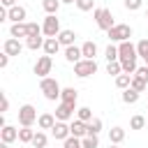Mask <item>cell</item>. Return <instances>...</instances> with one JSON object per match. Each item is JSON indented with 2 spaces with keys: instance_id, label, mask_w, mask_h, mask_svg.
I'll list each match as a JSON object with an SVG mask.
<instances>
[{
  "instance_id": "obj_1",
  "label": "cell",
  "mask_w": 148,
  "mask_h": 148,
  "mask_svg": "<svg viewBox=\"0 0 148 148\" xmlns=\"http://www.w3.org/2000/svg\"><path fill=\"white\" fill-rule=\"evenodd\" d=\"M39 90H42V95H44L49 102H56V99H60V92H62L60 83H58L56 79H51V76H44V79H39Z\"/></svg>"
},
{
  "instance_id": "obj_2",
  "label": "cell",
  "mask_w": 148,
  "mask_h": 148,
  "mask_svg": "<svg viewBox=\"0 0 148 148\" xmlns=\"http://www.w3.org/2000/svg\"><path fill=\"white\" fill-rule=\"evenodd\" d=\"M92 18H95L97 28H99V30H106V32H109V30L116 25L113 14H111V9H109V7H97V9L92 12Z\"/></svg>"
},
{
  "instance_id": "obj_3",
  "label": "cell",
  "mask_w": 148,
  "mask_h": 148,
  "mask_svg": "<svg viewBox=\"0 0 148 148\" xmlns=\"http://www.w3.org/2000/svg\"><path fill=\"white\" fill-rule=\"evenodd\" d=\"M106 35H109L111 42H118V44H120V42H127V39L132 37V28H130L127 23H116Z\"/></svg>"
},
{
  "instance_id": "obj_4",
  "label": "cell",
  "mask_w": 148,
  "mask_h": 148,
  "mask_svg": "<svg viewBox=\"0 0 148 148\" xmlns=\"http://www.w3.org/2000/svg\"><path fill=\"white\" fill-rule=\"evenodd\" d=\"M95 72H97V62L90 60V58H83V60H79V62L74 65V74H76L79 79H88V76H92Z\"/></svg>"
},
{
  "instance_id": "obj_5",
  "label": "cell",
  "mask_w": 148,
  "mask_h": 148,
  "mask_svg": "<svg viewBox=\"0 0 148 148\" xmlns=\"http://www.w3.org/2000/svg\"><path fill=\"white\" fill-rule=\"evenodd\" d=\"M37 118L39 116H37V109L32 104H23L18 109V123H21V127H32Z\"/></svg>"
},
{
  "instance_id": "obj_6",
  "label": "cell",
  "mask_w": 148,
  "mask_h": 148,
  "mask_svg": "<svg viewBox=\"0 0 148 148\" xmlns=\"http://www.w3.org/2000/svg\"><path fill=\"white\" fill-rule=\"evenodd\" d=\"M136 58H139V51H136V46H134L130 39L118 44V60H120V62H127V60H136Z\"/></svg>"
},
{
  "instance_id": "obj_7",
  "label": "cell",
  "mask_w": 148,
  "mask_h": 148,
  "mask_svg": "<svg viewBox=\"0 0 148 148\" xmlns=\"http://www.w3.org/2000/svg\"><path fill=\"white\" fill-rule=\"evenodd\" d=\"M42 32L46 37H58L60 35V21L56 18V14H46V18L42 23Z\"/></svg>"
},
{
  "instance_id": "obj_8",
  "label": "cell",
  "mask_w": 148,
  "mask_h": 148,
  "mask_svg": "<svg viewBox=\"0 0 148 148\" xmlns=\"http://www.w3.org/2000/svg\"><path fill=\"white\" fill-rule=\"evenodd\" d=\"M51 67H53V58H51V56H42V58L35 62V74H37L39 79H44V76L51 74Z\"/></svg>"
},
{
  "instance_id": "obj_9",
  "label": "cell",
  "mask_w": 148,
  "mask_h": 148,
  "mask_svg": "<svg viewBox=\"0 0 148 148\" xmlns=\"http://www.w3.org/2000/svg\"><path fill=\"white\" fill-rule=\"evenodd\" d=\"M74 111H76V104H67V102H60L58 106H56V118L58 120H72L74 118Z\"/></svg>"
},
{
  "instance_id": "obj_10",
  "label": "cell",
  "mask_w": 148,
  "mask_h": 148,
  "mask_svg": "<svg viewBox=\"0 0 148 148\" xmlns=\"http://www.w3.org/2000/svg\"><path fill=\"white\" fill-rule=\"evenodd\" d=\"M2 51H5V53H9V56H21V53H23V44H21V39L9 37V39H5Z\"/></svg>"
},
{
  "instance_id": "obj_11",
  "label": "cell",
  "mask_w": 148,
  "mask_h": 148,
  "mask_svg": "<svg viewBox=\"0 0 148 148\" xmlns=\"http://www.w3.org/2000/svg\"><path fill=\"white\" fill-rule=\"evenodd\" d=\"M51 134H53V139H58V141H65V139H67L72 132H69V125H67L65 120H58V123L53 125Z\"/></svg>"
},
{
  "instance_id": "obj_12",
  "label": "cell",
  "mask_w": 148,
  "mask_h": 148,
  "mask_svg": "<svg viewBox=\"0 0 148 148\" xmlns=\"http://www.w3.org/2000/svg\"><path fill=\"white\" fill-rule=\"evenodd\" d=\"M25 16H28L25 7H21V5L9 7V21H12V23H25Z\"/></svg>"
},
{
  "instance_id": "obj_13",
  "label": "cell",
  "mask_w": 148,
  "mask_h": 148,
  "mask_svg": "<svg viewBox=\"0 0 148 148\" xmlns=\"http://www.w3.org/2000/svg\"><path fill=\"white\" fill-rule=\"evenodd\" d=\"M65 60L67 62H72V65H76L79 60H83V51L79 49V46H65Z\"/></svg>"
},
{
  "instance_id": "obj_14",
  "label": "cell",
  "mask_w": 148,
  "mask_h": 148,
  "mask_svg": "<svg viewBox=\"0 0 148 148\" xmlns=\"http://www.w3.org/2000/svg\"><path fill=\"white\" fill-rule=\"evenodd\" d=\"M69 132L74 134V136H79V139H83L86 134H88V123H83V120H72L69 123Z\"/></svg>"
},
{
  "instance_id": "obj_15",
  "label": "cell",
  "mask_w": 148,
  "mask_h": 148,
  "mask_svg": "<svg viewBox=\"0 0 148 148\" xmlns=\"http://www.w3.org/2000/svg\"><path fill=\"white\" fill-rule=\"evenodd\" d=\"M0 139H2V143H12V141H16L18 139V130L16 127H12V125H5L2 130H0Z\"/></svg>"
},
{
  "instance_id": "obj_16",
  "label": "cell",
  "mask_w": 148,
  "mask_h": 148,
  "mask_svg": "<svg viewBox=\"0 0 148 148\" xmlns=\"http://www.w3.org/2000/svg\"><path fill=\"white\" fill-rule=\"evenodd\" d=\"M60 46H62V44L58 42V37H46V39H44V53H46V56H56V53L60 51Z\"/></svg>"
},
{
  "instance_id": "obj_17",
  "label": "cell",
  "mask_w": 148,
  "mask_h": 148,
  "mask_svg": "<svg viewBox=\"0 0 148 148\" xmlns=\"http://www.w3.org/2000/svg\"><path fill=\"white\" fill-rule=\"evenodd\" d=\"M58 123V118L53 116V113H42L39 118H37V125H39V130H53V125Z\"/></svg>"
},
{
  "instance_id": "obj_18",
  "label": "cell",
  "mask_w": 148,
  "mask_h": 148,
  "mask_svg": "<svg viewBox=\"0 0 148 148\" xmlns=\"http://www.w3.org/2000/svg\"><path fill=\"white\" fill-rule=\"evenodd\" d=\"M76 99H79V90H76V88H62V92H60V102L76 104Z\"/></svg>"
},
{
  "instance_id": "obj_19",
  "label": "cell",
  "mask_w": 148,
  "mask_h": 148,
  "mask_svg": "<svg viewBox=\"0 0 148 148\" xmlns=\"http://www.w3.org/2000/svg\"><path fill=\"white\" fill-rule=\"evenodd\" d=\"M9 35H12V37H16V39H21V37H28V23H12V28H9Z\"/></svg>"
},
{
  "instance_id": "obj_20",
  "label": "cell",
  "mask_w": 148,
  "mask_h": 148,
  "mask_svg": "<svg viewBox=\"0 0 148 148\" xmlns=\"http://www.w3.org/2000/svg\"><path fill=\"white\" fill-rule=\"evenodd\" d=\"M58 42H60L62 46H72V44L76 42V32H74V30H60Z\"/></svg>"
},
{
  "instance_id": "obj_21",
  "label": "cell",
  "mask_w": 148,
  "mask_h": 148,
  "mask_svg": "<svg viewBox=\"0 0 148 148\" xmlns=\"http://www.w3.org/2000/svg\"><path fill=\"white\" fill-rule=\"evenodd\" d=\"M139 97H141V92H136L134 88H125V90H123V95H120V99H123L125 104H136V102H139Z\"/></svg>"
},
{
  "instance_id": "obj_22",
  "label": "cell",
  "mask_w": 148,
  "mask_h": 148,
  "mask_svg": "<svg viewBox=\"0 0 148 148\" xmlns=\"http://www.w3.org/2000/svg\"><path fill=\"white\" fill-rule=\"evenodd\" d=\"M44 39H46V37H42V35H35V37H25V46H28L30 51L44 49Z\"/></svg>"
},
{
  "instance_id": "obj_23",
  "label": "cell",
  "mask_w": 148,
  "mask_h": 148,
  "mask_svg": "<svg viewBox=\"0 0 148 148\" xmlns=\"http://www.w3.org/2000/svg\"><path fill=\"white\" fill-rule=\"evenodd\" d=\"M81 51H83V58H90V60H95V56H97V44H95V42H83Z\"/></svg>"
},
{
  "instance_id": "obj_24",
  "label": "cell",
  "mask_w": 148,
  "mask_h": 148,
  "mask_svg": "<svg viewBox=\"0 0 148 148\" xmlns=\"http://www.w3.org/2000/svg\"><path fill=\"white\" fill-rule=\"evenodd\" d=\"M123 139H125V130H123V127L116 125V127L109 130V141H111V143H120Z\"/></svg>"
},
{
  "instance_id": "obj_25",
  "label": "cell",
  "mask_w": 148,
  "mask_h": 148,
  "mask_svg": "<svg viewBox=\"0 0 148 148\" xmlns=\"http://www.w3.org/2000/svg\"><path fill=\"white\" fill-rule=\"evenodd\" d=\"M130 88H134L136 92H143V90L148 88V81L141 79V76H136V74H132V83H130Z\"/></svg>"
},
{
  "instance_id": "obj_26",
  "label": "cell",
  "mask_w": 148,
  "mask_h": 148,
  "mask_svg": "<svg viewBox=\"0 0 148 148\" xmlns=\"http://www.w3.org/2000/svg\"><path fill=\"white\" fill-rule=\"evenodd\" d=\"M32 139H35V130H30V127H21L18 130V141L21 143H32Z\"/></svg>"
},
{
  "instance_id": "obj_27",
  "label": "cell",
  "mask_w": 148,
  "mask_h": 148,
  "mask_svg": "<svg viewBox=\"0 0 148 148\" xmlns=\"http://www.w3.org/2000/svg\"><path fill=\"white\" fill-rule=\"evenodd\" d=\"M60 0H42V7H44V12L46 14H58V9H60Z\"/></svg>"
},
{
  "instance_id": "obj_28",
  "label": "cell",
  "mask_w": 148,
  "mask_h": 148,
  "mask_svg": "<svg viewBox=\"0 0 148 148\" xmlns=\"http://www.w3.org/2000/svg\"><path fill=\"white\" fill-rule=\"evenodd\" d=\"M130 83H132V74H118L116 76V88H120V90H125V88H130Z\"/></svg>"
},
{
  "instance_id": "obj_29",
  "label": "cell",
  "mask_w": 148,
  "mask_h": 148,
  "mask_svg": "<svg viewBox=\"0 0 148 148\" xmlns=\"http://www.w3.org/2000/svg\"><path fill=\"white\" fill-rule=\"evenodd\" d=\"M76 118L83 120V123H90V120H92V111H90V106H79V109H76Z\"/></svg>"
},
{
  "instance_id": "obj_30",
  "label": "cell",
  "mask_w": 148,
  "mask_h": 148,
  "mask_svg": "<svg viewBox=\"0 0 148 148\" xmlns=\"http://www.w3.org/2000/svg\"><path fill=\"white\" fill-rule=\"evenodd\" d=\"M81 143H83V148H97L99 146V136L97 134H86L81 139Z\"/></svg>"
},
{
  "instance_id": "obj_31",
  "label": "cell",
  "mask_w": 148,
  "mask_h": 148,
  "mask_svg": "<svg viewBox=\"0 0 148 148\" xmlns=\"http://www.w3.org/2000/svg\"><path fill=\"white\" fill-rule=\"evenodd\" d=\"M106 74H111V76L123 74V65H120V60H111V62L106 65Z\"/></svg>"
},
{
  "instance_id": "obj_32",
  "label": "cell",
  "mask_w": 148,
  "mask_h": 148,
  "mask_svg": "<svg viewBox=\"0 0 148 148\" xmlns=\"http://www.w3.org/2000/svg\"><path fill=\"white\" fill-rule=\"evenodd\" d=\"M62 148H83V143H81V139H79V136L69 134V136L62 141Z\"/></svg>"
},
{
  "instance_id": "obj_33",
  "label": "cell",
  "mask_w": 148,
  "mask_h": 148,
  "mask_svg": "<svg viewBox=\"0 0 148 148\" xmlns=\"http://www.w3.org/2000/svg\"><path fill=\"white\" fill-rule=\"evenodd\" d=\"M143 127H146V118H143V116H132L130 130H143Z\"/></svg>"
},
{
  "instance_id": "obj_34",
  "label": "cell",
  "mask_w": 148,
  "mask_h": 148,
  "mask_svg": "<svg viewBox=\"0 0 148 148\" xmlns=\"http://www.w3.org/2000/svg\"><path fill=\"white\" fill-rule=\"evenodd\" d=\"M46 141H49V139H46L44 132H35V139H32V146H35V148H46Z\"/></svg>"
},
{
  "instance_id": "obj_35",
  "label": "cell",
  "mask_w": 148,
  "mask_h": 148,
  "mask_svg": "<svg viewBox=\"0 0 148 148\" xmlns=\"http://www.w3.org/2000/svg\"><path fill=\"white\" fill-rule=\"evenodd\" d=\"M104 58L111 62V60H118V46H113V44H109L106 46V51H104Z\"/></svg>"
},
{
  "instance_id": "obj_36",
  "label": "cell",
  "mask_w": 148,
  "mask_h": 148,
  "mask_svg": "<svg viewBox=\"0 0 148 148\" xmlns=\"http://www.w3.org/2000/svg\"><path fill=\"white\" fill-rule=\"evenodd\" d=\"M99 130H102V120L99 118H92L88 123V134H99Z\"/></svg>"
},
{
  "instance_id": "obj_37",
  "label": "cell",
  "mask_w": 148,
  "mask_h": 148,
  "mask_svg": "<svg viewBox=\"0 0 148 148\" xmlns=\"http://www.w3.org/2000/svg\"><path fill=\"white\" fill-rule=\"evenodd\" d=\"M74 5H76V7L81 9V12H90V9L95 7V0H76Z\"/></svg>"
},
{
  "instance_id": "obj_38",
  "label": "cell",
  "mask_w": 148,
  "mask_h": 148,
  "mask_svg": "<svg viewBox=\"0 0 148 148\" xmlns=\"http://www.w3.org/2000/svg\"><path fill=\"white\" fill-rule=\"evenodd\" d=\"M136 51H139V58H146L148 56V39H141L136 44Z\"/></svg>"
},
{
  "instance_id": "obj_39",
  "label": "cell",
  "mask_w": 148,
  "mask_h": 148,
  "mask_svg": "<svg viewBox=\"0 0 148 148\" xmlns=\"http://www.w3.org/2000/svg\"><path fill=\"white\" fill-rule=\"evenodd\" d=\"M141 5H143V0H125V9H130V12L141 9Z\"/></svg>"
},
{
  "instance_id": "obj_40",
  "label": "cell",
  "mask_w": 148,
  "mask_h": 148,
  "mask_svg": "<svg viewBox=\"0 0 148 148\" xmlns=\"http://www.w3.org/2000/svg\"><path fill=\"white\" fill-rule=\"evenodd\" d=\"M35 35H42V25H37V23H28V37H35Z\"/></svg>"
},
{
  "instance_id": "obj_41",
  "label": "cell",
  "mask_w": 148,
  "mask_h": 148,
  "mask_svg": "<svg viewBox=\"0 0 148 148\" xmlns=\"http://www.w3.org/2000/svg\"><path fill=\"white\" fill-rule=\"evenodd\" d=\"M136 76H141V79H146L148 81V65H141V67H136V72H134Z\"/></svg>"
},
{
  "instance_id": "obj_42",
  "label": "cell",
  "mask_w": 148,
  "mask_h": 148,
  "mask_svg": "<svg viewBox=\"0 0 148 148\" xmlns=\"http://www.w3.org/2000/svg\"><path fill=\"white\" fill-rule=\"evenodd\" d=\"M9 58H12L9 53H2V56H0V67H2V69H5L7 65H9Z\"/></svg>"
},
{
  "instance_id": "obj_43",
  "label": "cell",
  "mask_w": 148,
  "mask_h": 148,
  "mask_svg": "<svg viewBox=\"0 0 148 148\" xmlns=\"http://www.w3.org/2000/svg\"><path fill=\"white\" fill-rule=\"evenodd\" d=\"M7 109H9V99H7V95L2 92V113H5Z\"/></svg>"
},
{
  "instance_id": "obj_44",
  "label": "cell",
  "mask_w": 148,
  "mask_h": 148,
  "mask_svg": "<svg viewBox=\"0 0 148 148\" xmlns=\"http://www.w3.org/2000/svg\"><path fill=\"white\" fill-rule=\"evenodd\" d=\"M0 2H2V7H7V9H9V7H14V5H16V0H0Z\"/></svg>"
},
{
  "instance_id": "obj_45",
  "label": "cell",
  "mask_w": 148,
  "mask_h": 148,
  "mask_svg": "<svg viewBox=\"0 0 148 148\" xmlns=\"http://www.w3.org/2000/svg\"><path fill=\"white\" fill-rule=\"evenodd\" d=\"M62 5H72V2H76V0H60Z\"/></svg>"
},
{
  "instance_id": "obj_46",
  "label": "cell",
  "mask_w": 148,
  "mask_h": 148,
  "mask_svg": "<svg viewBox=\"0 0 148 148\" xmlns=\"http://www.w3.org/2000/svg\"><path fill=\"white\" fill-rule=\"evenodd\" d=\"M109 148H118V143H111V146H109Z\"/></svg>"
},
{
  "instance_id": "obj_47",
  "label": "cell",
  "mask_w": 148,
  "mask_h": 148,
  "mask_svg": "<svg viewBox=\"0 0 148 148\" xmlns=\"http://www.w3.org/2000/svg\"><path fill=\"white\" fill-rule=\"evenodd\" d=\"M143 62H146V65H148V56H146V58H143Z\"/></svg>"
},
{
  "instance_id": "obj_48",
  "label": "cell",
  "mask_w": 148,
  "mask_h": 148,
  "mask_svg": "<svg viewBox=\"0 0 148 148\" xmlns=\"http://www.w3.org/2000/svg\"><path fill=\"white\" fill-rule=\"evenodd\" d=\"M146 18H148V9H146Z\"/></svg>"
},
{
  "instance_id": "obj_49",
  "label": "cell",
  "mask_w": 148,
  "mask_h": 148,
  "mask_svg": "<svg viewBox=\"0 0 148 148\" xmlns=\"http://www.w3.org/2000/svg\"><path fill=\"white\" fill-rule=\"evenodd\" d=\"M2 148H7V143H2Z\"/></svg>"
}]
</instances>
